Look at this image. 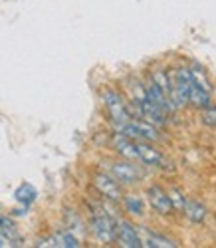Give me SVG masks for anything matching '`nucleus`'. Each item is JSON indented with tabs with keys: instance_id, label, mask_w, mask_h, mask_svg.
<instances>
[{
	"instance_id": "obj_18",
	"label": "nucleus",
	"mask_w": 216,
	"mask_h": 248,
	"mask_svg": "<svg viewBox=\"0 0 216 248\" xmlns=\"http://www.w3.org/2000/svg\"><path fill=\"white\" fill-rule=\"evenodd\" d=\"M202 123H204V125H208V127L216 125V108L212 106V103L208 108L202 109Z\"/></svg>"
},
{
	"instance_id": "obj_10",
	"label": "nucleus",
	"mask_w": 216,
	"mask_h": 248,
	"mask_svg": "<svg viewBox=\"0 0 216 248\" xmlns=\"http://www.w3.org/2000/svg\"><path fill=\"white\" fill-rule=\"evenodd\" d=\"M115 238L119 240V244L123 248H141V236H139L137 229L127 220L117 222V236Z\"/></svg>"
},
{
	"instance_id": "obj_11",
	"label": "nucleus",
	"mask_w": 216,
	"mask_h": 248,
	"mask_svg": "<svg viewBox=\"0 0 216 248\" xmlns=\"http://www.w3.org/2000/svg\"><path fill=\"white\" fill-rule=\"evenodd\" d=\"M0 246H20L18 226L10 217L0 215Z\"/></svg>"
},
{
	"instance_id": "obj_3",
	"label": "nucleus",
	"mask_w": 216,
	"mask_h": 248,
	"mask_svg": "<svg viewBox=\"0 0 216 248\" xmlns=\"http://www.w3.org/2000/svg\"><path fill=\"white\" fill-rule=\"evenodd\" d=\"M101 99H103V106H105L107 113H109L111 121L115 123V127L123 125V123H127L129 119H131V113H129V108H127V101L121 97L119 92L105 90L101 93Z\"/></svg>"
},
{
	"instance_id": "obj_15",
	"label": "nucleus",
	"mask_w": 216,
	"mask_h": 248,
	"mask_svg": "<svg viewBox=\"0 0 216 248\" xmlns=\"http://www.w3.org/2000/svg\"><path fill=\"white\" fill-rule=\"evenodd\" d=\"M123 206H125V211L129 215H133V217L145 215V201L139 195H125L123 197Z\"/></svg>"
},
{
	"instance_id": "obj_7",
	"label": "nucleus",
	"mask_w": 216,
	"mask_h": 248,
	"mask_svg": "<svg viewBox=\"0 0 216 248\" xmlns=\"http://www.w3.org/2000/svg\"><path fill=\"white\" fill-rule=\"evenodd\" d=\"M109 175L119 185H135L141 177L139 169L131 163H109Z\"/></svg>"
},
{
	"instance_id": "obj_2",
	"label": "nucleus",
	"mask_w": 216,
	"mask_h": 248,
	"mask_svg": "<svg viewBox=\"0 0 216 248\" xmlns=\"http://www.w3.org/2000/svg\"><path fill=\"white\" fill-rule=\"evenodd\" d=\"M90 231L97 242L109 244L117 236V222L103 211H93L92 220H90Z\"/></svg>"
},
{
	"instance_id": "obj_17",
	"label": "nucleus",
	"mask_w": 216,
	"mask_h": 248,
	"mask_svg": "<svg viewBox=\"0 0 216 248\" xmlns=\"http://www.w3.org/2000/svg\"><path fill=\"white\" fill-rule=\"evenodd\" d=\"M14 199H16L18 202H22V204H30V202L36 199V189L32 187L30 183H22V185H20V187L16 189Z\"/></svg>"
},
{
	"instance_id": "obj_9",
	"label": "nucleus",
	"mask_w": 216,
	"mask_h": 248,
	"mask_svg": "<svg viewBox=\"0 0 216 248\" xmlns=\"http://www.w3.org/2000/svg\"><path fill=\"white\" fill-rule=\"evenodd\" d=\"M40 248H46V246H52V248H77L79 246V238L76 234H72L70 231H60V232H54L46 238L38 240Z\"/></svg>"
},
{
	"instance_id": "obj_12",
	"label": "nucleus",
	"mask_w": 216,
	"mask_h": 248,
	"mask_svg": "<svg viewBox=\"0 0 216 248\" xmlns=\"http://www.w3.org/2000/svg\"><path fill=\"white\" fill-rule=\"evenodd\" d=\"M190 78H192V76H190ZM188 101L192 103L194 108L204 109V108H208L210 103H212V93H210V90H206L204 86H201V84H197V81H194V79H190Z\"/></svg>"
},
{
	"instance_id": "obj_4",
	"label": "nucleus",
	"mask_w": 216,
	"mask_h": 248,
	"mask_svg": "<svg viewBox=\"0 0 216 248\" xmlns=\"http://www.w3.org/2000/svg\"><path fill=\"white\" fill-rule=\"evenodd\" d=\"M117 131L129 139H135V141H159L161 135L157 131L155 125H151L147 121H139V119H129L127 123L117 127Z\"/></svg>"
},
{
	"instance_id": "obj_8",
	"label": "nucleus",
	"mask_w": 216,
	"mask_h": 248,
	"mask_svg": "<svg viewBox=\"0 0 216 248\" xmlns=\"http://www.w3.org/2000/svg\"><path fill=\"white\" fill-rule=\"evenodd\" d=\"M147 201L159 215H169V213L175 211L172 201H170V195L165 193L161 187H157V185H153V187L147 189Z\"/></svg>"
},
{
	"instance_id": "obj_13",
	"label": "nucleus",
	"mask_w": 216,
	"mask_h": 248,
	"mask_svg": "<svg viewBox=\"0 0 216 248\" xmlns=\"http://www.w3.org/2000/svg\"><path fill=\"white\" fill-rule=\"evenodd\" d=\"M135 151H137V161L145 165H161L165 161V157L155 147L147 145V141H135Z\"/></svg>"
},
{
	"instance_id": "obj_16",
	"label": "nucleus",
	"mask_w": 216,
	"mask_h": 248,
	"mask_svg": "<svg viewBox=\"0 0 216 248\" xmlns=\"http://www.w3.org/2000/svg\"><path fill=\"white\" fill-rule=\"evenodd\" d=\"M185 213H186V218H188L190 222H201V220L204 218V215H206L204 206L199 204V201H188V202H185Z\"/></svg>"
},
{
	"instance_id": "obj_6",
	"label": "nucleus",
	"mask_w": 216,
	"mask_h": 248,
	"mask_svg": "<svg viewBox=\"0 0 216 248\" xmlns=\"http://www.w3.org/2000/svg\"><path fill=\"white\" fill-rule=\"evenodd\" d=\"M137 109H139V115L143 117V121L151 123V125H155V127H165L167 125V113L157 108L153 101H149L147 97L141 99V101H133Z\"/></svg>"
},
{
	"instance_id": "obj_14",
	"label": "nucleus",
	"mask_w": 216,
	"mask_h": 248,
	"mask_svg": "<svg viewBox=\"0 0 216 248\" xmlns=\"http://www.w3.org/2000/svg\"><path fill=\"white\" fill-rule=\"evenodd\" d=\"M141 234H143L141 246H147V248H172V246H177L172 240H169L165 236H159L155 232H149L147 229H143V226H141Z\"/></svg>"
},
{
	"instance_id": "obj_1",
	"label": "nucleus",
	"mask_w": 216,
	"mask_h": 248,
	"mask_svg": "<svg viewBox=\"0 0 216 248\" xmlns=\"http://www.w3.org/2000/svg\"><path fill=\"white\" fill-rule=\"evenodd\" d=\"M169 78V99L175 106V109L185 108L188 103V90H190V70L186 68H175L167 72Z\"/></svg>"
},
{
	"instance_id": "obj_5",
	"label": "nucleus",
	"mask_w": 216,
	"mask_h": 248,
	"mask_svg": "<svg viewBox=\"0 0 216 248\" xmlns=\"http://www.w3.org/2000/svg\"><path fill=\"white\" fill-rule=\"evenodd\" d=\"M93 185H95L97 193L103 195L105 199H109V201H121L123 199L121 185L109 173H97L93 177Z\"/></svg>"
}]
</instances>
